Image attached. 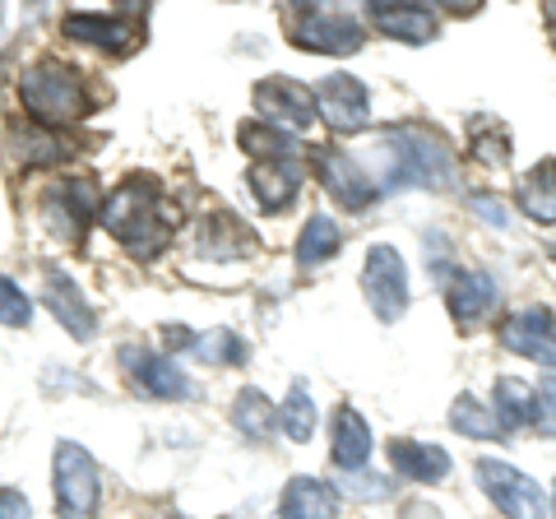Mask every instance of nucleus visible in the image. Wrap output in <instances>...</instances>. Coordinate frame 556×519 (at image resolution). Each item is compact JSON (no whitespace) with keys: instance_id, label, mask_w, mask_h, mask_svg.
Returning a JSON list of instances; mask_svg holds the SVG:
<instances>
[{"instance_id":"nucleus-1","label":"nucleus","mask_w":556,"mask_h":519,"mask_svg":"<svg viewBox=\"0 0 556 519\" xmlns=\"http://www.w3.org/2000/svg\"><path fill=\"white\" fill-rule=\"evenodd\" d=\"M380 167L371 172L376 190H399V186H422V190H450L459 177L455 153L427 126H394L380 135L376 149Z\"/></svg>"},{"instance_id":"nucleus-2","label":"nucleus","mask_w":556,"mask_h":519,"mask_svg":"<svg viewBox=\"0 0 556 519\" xmlns=\"http://www.w3.org/2000/svg\"><path fill=\"white\" fill-rule=\"evenodd\" d=\"M102 223H108V232L121 246H130L139 260L159 255L172 237V210L163 204L159 181H149V177L121 181V190L108 200V210H102Z\"/></svg>"},{"instance_id":"nucleus-3","label":"nucleus","mask_w":556,"mask_h":519,"mask_svg":"<svg viewBox=\"0 0 556 519\" xmlns=\"http://www.w3.org/2000/svg\"><path fill=\"white\" fill-rule=\"evenodd\" d=\"M20 102L38 126H70L89 112V84L79 71H70L61 61H38L33 71L20 79Z\"/></svg>"},{"instance_id":"nucleus-4","label":"nucleus","mask_w":556,"mask_h":519,"mask_svg":"<svg viewBox=\"0 0 556 519\" xmlns=\"http://www.w3.org/2000/svg\"><path fill=\"white\" fill-rule=\"evenodd\" d=\"M51 482H56V515L61 519H93L98 501H102V473L93 455L75 441L56 445V459H51Z\"/></svg>"},{"instance_id":"nucleus-5","label":"nucleus","mask_w":556,"mask_h":519,"mask_svg":"<svg viewBox=\"0 0 556 519\" xmlns=\"http://www.w3.org/2000/svg\"><path fill=\"white\" fill-rule=\"evenodd\" d=\"M478 482L486 501L506 515V519H547V496L543 488L519 473L515 464H501V459H478Z\"/></svg>"},{"instance_id":"nucleus-6","label":"nucleus","mask_w":556,"mask_h":519,"mask_svg":"<svg viewBox=\"0 0 556 519\" xmlns=\"http://www.w3.org/2000/svg\"><path fill=\"white\" fill-rule=\"evenodd\" d=\"M362 298L371 302L376 320H399L408 311V265L394 246H371L362 265Z\"/></svg>"},{"instance_id":"nucleus-7","label":"nucleus","mask_w":556,"mask_h":519,"mask_svg":"<svg viewBox=\"0 0 556 519\" xmlns=\"http://www.w3.org/2000/svg\"><path fill=\"white\" fill-rule=\"evenodd\" d=\"M255 112L265 116V126L298 135V130H306L311 121H316V93H311L306 84L288 79V75H274V79L255 84Z\"/></svg>"},{"instance_id":"nucleus-8","label":"nucleus","mask_w":556,"mask_h":519,"mask_svg":"<svg viewBox=\"0 0 556 519\" xmlns=\"http://www.w3.org/2000/svg\"><path fill=\"white\" fill-rule=\"evenodd\" d=\"M316 116L325 121L329 130H339V135L367 130L371 98H367V89H362V79H353V75H325L316 84Z\"/></svg>"},{"instance_id":"nucleus-9","label":"nucleus","mask_w":556,"mask_h":519,"mask_svg":"<svg viewBox=\"0 0 556 519\" xmlns=\"http://www.w3.org/2000/svg\"><path fill=\"white\" fill-rule=\"evenodd\" d=\"M292 38L306 51H320V56H353V51H362V24L339 10H306L292 24Z\"/></svg>"},{"instance_id":"nucleus-10","label":"nucleus","mask_w":556,"mask_h":519,"mask_svg":"<svg viewBox=\"0 0 556 519\" xmlns=\"http://www.w3.org/2000/svg\"><path fill=\"white\" fill-rule=\"evenodd\" d=\"M121 367H126V380L149 394V400H186L190 394V380L172 357L163 353H149V349H121Z\"/></svg>"},{"instance_id":"nucleus-11","label":"nucleus","mask_w":556,"mask_h":519,"mask_svg":"<svg viewBox=\"0 0 556 519\" xmlns=\"http://www.w3.org/2000/svg\"><path fill=\"white\" fill-rule=\"evenodd\" d=\"M316 172H320V181H325L329 195H334L343 210H353V214H362V210H367V204L380 195L376 181L367 177V167L353 163V159H348V153H339V149H316Z\"/></svg>"},{"instance_id":"nucleus-12","label":"nucleus","mask_w":556,"mask_h":519,"mask_svg":"<svg viewBox=\"0 0 556 519\" xmlns=\"http://www.w3.org/2000/svg\"><path fill=\"white\" fill-rule=\"evenodd\" d=\"M501 343L510 353L529 357V362H543V367H556V316L547 306H529L510 316L501 325Z\"/></svg>"},{"instance_id":"nucleus-13","label":"nucleus","mask_w":556,"mask_h":519,"mask_svg":"<svg viewBox=\"0 0 556 519\" xmlns=\"http://www.w3.org/2000/svg\"><path fill=\"white\" fill-rule=\"evenodd\" d=\"M42 292H47L51 316H56V320L65 325L70 339L89 343V339H93V330H98V316H93V302L75 288V279H70L65 269H47V274H42Z\"/></svg>"},{"instance_id":"nucleus-14","label":"nucleus","mask_w":556,"mask_h":519,"mask_svg":"<svg viewBox=\"0 0 556 519\" xmlns=\"http://www.w3.org/2000/svg\"><path fill=\"white\" fill-rule=\"evenodd\" d=\"M496 418H501V427L506 431H515V427H543V431H552L556 427V413L547 408V400L538 394L529 380H515V376H496Z\"/></svg>"},{"instance_id":"nucleus-15","label":"nucleus","mask_w":556,"mask_h":519,"mask_svg":"<svg viewBox=\"0 0 556 519\" xmlns=\"http://www.w3.org/2000/svg\"><path fill=\"white\" fill-rule=\"evenodd\" d=\"M61 33L70 42H84V47H102V51H130L139 33L130 28L126 14H65L61 20Z\"/></svg>"},{"instance_id":"nucleus-16","label":"nucleus","mask_w":556,"mask_h":519,"mask_svg":"<svg viewBox=\"0 0 556 519\" xmlns=\"http://www.w3.org/2000/svg\"><path fill=\"white\" fill-rule=\"evenodd\" d=\"M278 519H339V496L325 478H292L278 501Z\"/></svg>"},{"instance_id":"nucleus-17","label":"nucleus","mask_w":556,"mask_h":519,"mask_svg":"<svg viewBox=\"0 0 556 519\" xmlns=\"http://www.w3.org/2000/svg\"><path fill=\"white\" fill-rule=\"evenodd\" d=\"M247 186L255 190V200H260V210H288L292 200H298V186H302V172L298 163H251L247 172Z\"/></svg>"},{"instance_id":"nucleus-18","label":"nucleus","mask_w":556,"mask_h":519,"mask_svg":"<svg viewBox=\"0 0 556 519\" xmlns=\"http://www.w3.org/2000/svg\"><path fill=\"white\" fill-rule=\"evenodd\" d=\"M371 24L386 33V38L408 42V47H422L437 38V14L422 5H371Z\"/></svg>"},{"instance_id":"nucleus-19","label":"nucleus","mask_w":556,"mask_h":519,"mask_svg":"<svg viewBox=\"0 0 556 519\" xmlns=\"http://www.w3.org/2000/svg\"><path fill=\"white\" fill-rule=\"evenodd\" d=\"M450 316H455L459 325H478L486 311L496 306V279L486 269H464L455 283H450Z\"/></svg>"},{"instance_id":"nucleus-20","label":"nucleus","mask_w":556,"mask_h":519,"mask_svg":"<svg viewBox=\"0 0 556 519\" xmlns=\"http://www.w3.org/2000/svg\"><path fill=\"white\" fill-rule=\"evenodd\" d=\"M93 210H98V186L89 177H79V181H65L56 195L47 200V223H61V232L75 237L84 223L93 218Z\"/></svg>"},{"instance_id":"nucleus-21","label":"nucleus","mask_w":556,"mask_h":519,"mask_svg":"<svg viewBox=\"0 0 556 519\" xmlns=\"http://www.w3.org/2000/svg\"><path fill=\"white\" fill-rule=\"evenodd\" d=\"M390 464L413 482H441L450 478V455L441 445H422V441H390Z\"/></svg>"},{"instance_id":"nucleus-22","label":"nucleus","mask_w":556,"mask_h":519,"mask_svg":"<svg viewBox=\"0 0 556 519\" xmlns=\"http://www.w3.org/2000/svg\"><path fill=\"white\" fill-rule=\"evenodd\" d=\"M334 464L343 473H357V469H367V459H371V427L362 422V413L353 408H343L339 418H334Z\"/></svg>"},{"instance_id":"nucleus-23","label":"nucleus","mask_w":556,"mask_h":519,"mask_svg":"<svg viewBox=\"0 0 556 519\" xmlns=\"http://www.w3.org/2000/svg\"><path fill=\"white\" fill-rule=\"evenodd\" d=\"M519 210L543 228H556V159H543L519 181Z\"/></svg>"},{"instance_id":"nucleus-24","label":"nucleus","mask_w":556,"mask_h":519,"mask_svg":"<svg viewBox=\"0 0 556 519\" xmlns=\"http://www.w3.org/2000/svg\"><path fill=\"white\" fill-rule=\"evenodd\" d=\"M241 149L251 153L255 163H298V135H288V130H278V126H265V121H251V126H241Z\"/></svg>"},{"instance_id":"nucleus-25","label":"nucleus","mask_w":556,"mask_h":519,"mask_svg":"<svg viewBox=\"0 0 556 519\" xmlns=\"http://www.w3.org/2000/svg\"><path fill=\"white\" fill-rule=\"evenodd\" d=\"M339 246H343L339 223L329 218V214H311L302 237H298V265L302 269H316V265H325V260H334Z\"/></svg>"},{"instance_id":"nucleus-26","label":"nucleus","mask_w":556,"mask_h":519,"mask_svg":"<svg viewBox=\"0 0 556 519\" xmlns=\"http://www.w3.org/2000/svg\"><path fill=\"white\" fill-rule=\"evenodd\" d=\"M232 422H237L241 436L269 441L274 431H278V408H274L260 390H241V394H237V404H232Z\"/></svg>"},{"instance_id":"nucleus-27","label":"nucleus","mask_w":556,"mask_h":519,"mask_svg":"<svg viewBox=\"0 0 556 519\" xmlns=\"http://www.w3.org/2000/svg\"><path fill=\"white\" fill-rule=\"evenodd\" d=\"M450 427L464 431V436H473V441H501V436H506L501 418L492 408H482L473 394H459V400H455V408H450Z\"/></svg>"},{"instance_id":"nucleus-28","label":"nucleus","mask_w":556,"mask_h":519,"mask_svg":"<svg viewBox=\"0 0 556 519\" xmlns=\"http://www.w3.org/2000/svg\"><path fill=\"white\" fill-rule=\"evenodd\" d=\"M278 427H283L292 441H311V436H316V400L306 394L302 380L288 390V400L278 404Z\"/></svg>"},{"instance_id":"nucleus-29","label":"nucleus","mask_w":556,"mask_h":519,"mask_svg":"<svg viewBox=\"0 0 556 519\" xmlns=\"http://www.w3.org/2000/svg\"><path fill=\"white\" fill-rule=\"evenodd\" d=\"M190 353L200 362H214V367H237V362H247V343L228 330H208V334H195Z\"/></svg>"},{"instance_id":"nucleus-30","label":"nucleus","mask_w":556,"mask_h":519,"mask_svg":"<svg viewBox=\"0 0 556 519\" xmlns=\"http://www.w3.org/2000/svg\"><path fill=\"white\" fill-rule=\"evenodd\" d=\"M14 153H20V167H33V163H56V159H65V144L51 130L28 126V130L14 135Z\"/></svg>"},{"instance_id":"nucleus-31","label":"nucleus","mask_w":556,"mask_h":519,"mask_svg":"<svg viewBox=\"0 0 556 519\" xmlns=\"http://www.w3.org/2000/svg\"><path fill=\"white\" fill-rule=\"evenodd\" d=\"M33 320V302L24 298V288L14 283V279H0V325H28Z\"/></svg>"},{"instance_id":"nucleus-32","label":"nucleus","mask_w":556,"mask_h":519,"mask_svg":"<svg viewBox=\"0 0 556 519\" xmlns=\"http://www.w3.org/2000/svg\"><path fill=\"white\" fill-rule=\"evenodd\" d=\"M468 210H473L478 218H486V223H492V228H506V223H510L506 204H501L496 195H473V200H468Z\"/></svg>"},{"instance_id":"nucleus-33","label":"nucleus","mask_w":556,"mask_h":519,"mask_svg":"<svg viewBox=\"0 0 556 519\" xmlns=\"http://www.w3.org/2000/svg\"><path fill=\"white\" fill-rule=\"evenodd\" d=\"M348 492H353L357 501H380L386 496V478H371V473H348Z\"/></svg>"},{"instance_id":"nucleus-34","label":"nucleus","mask_w":556,"mask_h":519,"mask_svg":"<svg viewBox=\"0 0 556 519\" xmlns=\"http://www.w3.org/2000/svg\"><path fill=\"white\" fill-rule=\"evenodd\" d=\"M0 519H33L28 496H24V492H14V488L0 492Z\"/></svg>"},{"instance_id":"nucleus-35","label":"nucleus","mask_w":556,"mask_h":519,"mask_svg":"<svg viewBox=\"0 0 556 519\" xmlns=\"http://www.w3.org/2000/svg\"><path fill=\"white\" fill-rule=\"evenodd\" d=\"M473 149H478V159H482V163H506V159H510V153H506V140H478Z\"/></svg>"},{"instance_id":"nucleus-36","label":"nucleus","mask_w":556,"mask_h":519,"mask_svg":"<svg viewBox=\"0 0 556 519\" xmlns=\"http://www.w3.org/2000/svg\"><path fill=\"white\" fill-rule=\"evenodd\" d=\"M399 519H441V510L427 506V501H408V506L399 510Z\"/></svg>"},{"instance_id":"nucleus-37","label":"nucleus","mask_w":556,"mask_h":519,"mask_svg":"<svg viewBox=\"0 0 556 519\" xmlns=\"http://www.w3.org/2000/svg\"><path fill=\"white\" fill-rule=\"evenodd\" d=\"M0 112H5V56H0Z\"/></svg>"},{"instance_id":"nucleus-38","label":"nucleus","mask_w":556,"mask_h":519,"mask_svg":"<svg viewBox=\"0 0 556 519\" xmlns=\"http://www.w3.org/2000/svg\"><path fill=\"white\" fill-rule=\"evenodd\" d=\"M547 24L556 28V0H552V5H547Z\"/></svg>"},{"instance_id":"nucleus-39","label":"nucleus","mask_w":556,"mask_h":519,"mask_svg":"<svg viewBox=\"0 0 556 519\" xmlns=\"http://www.w3.org/2000/svg\"><path fill=\"white\" fill-rule=\"evenodd\" d=\"M552 510H556V496H552Z\"/></svg>"},{"instance_id":"nucleus-40","label":"nucleus","mask_w":556,"mask_h":519,"mask_svg":"<svg viewBox=\"0 0 556 519\" xmlns=\"http://www.w3.org/2000/svg\"><path fill=\"white\" fill-rule=\"evenodd\" d=\"M0 20H5V10H0Z\"/></svg>"}]
</instances>
